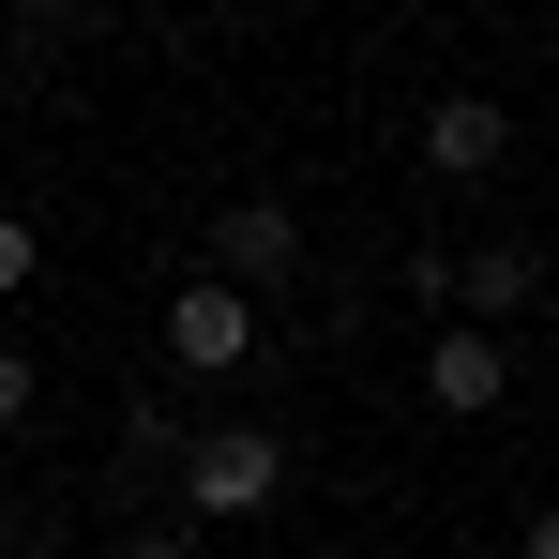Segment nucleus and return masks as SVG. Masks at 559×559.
I'll list each match as a JSON object with an SVG mask.
<instances>
[{"label":"nucleus","instance_id":"obj_1","mask_svg":"<svg viewBox=\"0 0 559 559\" xmlns=\"http://www.w3.org/2000/svg\"><path fill=\"white\" fill-rule=\"evenodd\" d=\"M273 499H287V439H273V424H212V439L182 454V514H197V530L273 514Z\"/></svg>","mask_w":559,"mask_h":559},{"label":"nucleus","instance_id":"obj_2","mask_svg":"<svg viewBox=\"0 0 559 559\" xmlns=\"http://www.w3.org/2000/svg\"><path fill=\"white\" fill-rule=\"evenodd\" d=\"M167 364H182V378H242V364H258V287H227V273L167 287Z\"/></svg>","mask_w":559,"mask_h":559},{"label":"nucleus","instance_id":"obj_3","mask_svg":"<svg viewBox=\"0 0 559 559\" xmlns=\"http://www.w3.org/2000/svg\"><path fill=\"white\" fill-rule=\"evenodd\" d=\"M212 273L227 287H287L302 273V212H287V197H227V212H212Z\"/></svg>","mask_w":559,"mask_h":559},{"label":"nucleus","instance_id":"obj_4","mask_svg":"<svg viewBox=\"0 0 559 559\" xmlns=\"http://www.w3.org/2000/svg\"><path fill=\"white\" fill-rule=\"evenodd\" d=\"M499 152H514V121H499V92H439V106H424V167H439V182H484Z\"/></svg>","mask_w":559,"mask_h":559},{"label":"nucleus","instance_id":"obj_5","mask_svg":"<svg viewBox=\"0 0 559 559\" xmlns=\"http://www.w3.org/2000/svg\"><path fill=\"white\" fill-rule=\"evenodd\" d=\"M424 393H439V408H499V393H514V364H499V333H484V318H454V333L424 348Z\"/></svg>","mask_w":559,"mask_h":559},{"label":"nucleus","instance_id":"obj_6","mask_svg":"<svg viewBox=\"0 0 559 559\" xmlns=\"http://www.w3.org/2000/svg\"><path fill=\"white\" fill-rule=\"evenodd\" d=\"M454 302H468V318H484V333H499L514 302H545V258H530V242H484V258H468V273H454Z\"/></svg>","mask_w":559,"mask_h":559},{"label":"nucleus","instance_id":"obj_7","mask_svg":"<svg viewBox=\"0 0 559 559\" xmlns=\"http://www.w3.org/2000/svg\"><path fill=\"white\" fill-rule=\"evenodd\" d=\"M182 454H197V439L167 424V408H121V468H182Z\"/></svg>","mask_w":559,"mask_h":559},{"label":"nucleus","instance_id":"obj_8","mask_svg":"<svg viewBox=\"0 0 559 559\" xmlns=\"http://www.w3.org/2000/svg\"><path fill=\"white\" fill-rule=\"evenodd\" d=\"M31 258H46V242H31V212H0V287H31Z\"/></svg>","mask_w":559,"mask_h":559},{"label":"nucleus","instance_id":"obj_9","mask_svg":"<svg viewBox=\"0 0 559 559\" xmlns=\"http://www.w3.org/2000/svg\"><path fill=\"white\" fill-rule=\"evenodd\" d=\"M31 424V348H0V439Z\"/></svg>","mask_w":559,"mask_h":559},{"label":"nucleus","instance_id":"obj_10","mask_svg":"<svg viewBox=\"0 0 559 559\" xmlns=\"http://www.w3.org/2000/svg\"><path fill=\"white\" fill-rule=\"evenodd\" d=\"M106 559H197V530H121Z\"/></svg>","mask_w":559,"mask_h":559},{"label":"nucleus","instance_id":"obj_11","mask_svg":"<svg viewBox=\"0 0 559 559\" xmlns=\"http://www.w3.org/2000/svg\"><path fill=\"white\" fill-rule=\"evenodd\" d=\"M530 559H559V514H530Z\"/></svg>","mask_w":559,"mask_h":559},{"label":"nucleus","instance_id":"obj_12","mask_svg":"<svg viewBox=\"0 0 559 559\" xmlns=\"http://www.w3.org/2000/svg\"><path fill=\"white\" fill-rule=\"evenodd\" d=\"M484 559H530V545H484Z\"/></svg>","mask_w":559,"mask_h":559}]
</instances>
